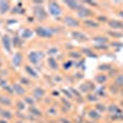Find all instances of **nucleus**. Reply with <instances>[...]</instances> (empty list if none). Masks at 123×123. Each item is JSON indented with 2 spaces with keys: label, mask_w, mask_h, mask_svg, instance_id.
Returning a JSON list of instances; mask_svg holds the SVG:
<instances>
[{
  "label": "nucleus",
  "mask_w": 123,
  "mask_h": 123,
  "mask_svg": "<svg viewBox=\"0 0 123 123\" xmlns=\"http://www.w3.org/2000/svg\"><path fill=\"white\" fill-rule=\"evenodd\" d=\"M36 35L38 37H42V38H50L54 35V30L49 28V27H44V26H38L36 28Z\"/></svg>",
  "instance_id": "nucleus-1"
},
{
  "label": "nucleus",
  "mask_w": 123,
  "mask_h": 123,
  "mask_svg": "<svg viewBox=\"0 0 123 123\" xmlns=\"http://www.w3.org/2000/svg\"><path fill=\"white\" fill-rule=\"evenodd\" d=\"M48 10L49 14L53 16H59L62 14V7L59 6V4L57 1H49L48 3Z\"/></svg>",
  "instance_id": "nucleus-2"
},
{
  "label": "nucleus",
  "mask_w": 123,
  "mask_h": 123,
  "mask_svg": "<svg viewBox=\"0 0 123 123\" xmlns=\"http://www.w3.org/2000/svg\"><path fill=\"white\" fill-rule=\"evenodd\" d=\"M33 14H35V17L38 18V20H44L47 18V12L42 5H35L33 7Z\"/></svg>",
  "instance_id": "nucleus-3"
},
{
  "label": "nucleus",
  "mask_w": 123,
  "mask_h": 123,
  "mask_svg": "<svg viewBox=\"0 0 123 123\" xmlns=\"http://www.w3.org/2000/svg\"><path fill=\"white\" fill-rule=\"evenodd\" d=\"M44 57V54L42 53V52H31L30 54H28V60L31 62L32 64H38V62H39V59H42Z\"/></svg>",
  "instance_id": "nucleus-4"
},
{
  "label": "nucleus",
  "mask_w": 123,
  "mask_h": 123,
  "mask_svg": "<svg viewBox=\"0 0 123 123\" xmlns=\"http://www.w3.org/2000/svg\"><path fill=\"white\" fill-rule=\"evenodd\" d=\"M78 16L81 17V18H85V17H90L92 16V11L89 9V7H85V6H81L78 9Z\"/></svg>",
  "instance_id": "nucleus-5"
},
{
  "label": "nucleus",
  "mask_w": 123,
  "mask_h": 123,
  "mask_svg": "<svg viewBox=\"0 0 123 123\" xmlns=\"http://www.w3.org/2000/svg\"><path fill=\"white\" fill-rule=\"evenodd\" d=\"M64 24L69 27H78L79 26V21L76 18H74L73 16H65L64 17Z\"/></svg>",
  "instance_id": "nucleus-6"
},
{
  "label": "nucleus",
  "mask_w": 123,
  "mask_h": 123,
  "mask_svg": "<svg viewBox=\"0 0 123 123\" xmlns=\"http://www.w3.org/2000/svg\"><path fill=\"white\" fill-rule=\"evenodd\" d=\"M1 42H3V46L4 48L6 49V52L7 53H11V39H10L9 36H3L1 37Z\"/></svg>",
  "instance_id": "nucleus-7"
},
{
  "label": "nucleus",
  "mask_w": 123,
  "mask_h": 123,
  "mask_svg": "<svg viewBox=\"0 0 123 123\" xmlns=\"http://www.w3.org/2000/svg\"><path fill=\"white\" fill-rule=\"evenodd\" d=\"M21 63H22V54L20 53V52H17V53H15V55L12 57V65L17 68V67L21 65Z\"/></svg>",
  "instance_id": "nucleus-8"
},
{
  "label": "nucleus",
  "mask_w": 123,
  "mask_h": 123,
  "mask_svg": "<svg viewBox=\"0 0 123 123\" xmlns=\"http://www.w3.org/2000/svg\"><path fill=\"white\" fill-rule=\"evenodd\" d=\"M108 25L113 30H123V22L118 21V20H110Z\"/></svg>",
  "instance_id": "nucleus-9"
},
{
  "label": "nucleus",
  "mask_w": 123,
  "mask_h": 123,
  "mask_svg": "<svg viewBox=\"0 0 123 123\" xmlns=\"http://www.w3.org/2000/svg\"><path fill=\"white\" fill-rule=\"evenodd\" d=\"M71 37L74 39H78V41H86L85 33L80 32V31H73V32H71Z\"/></svg>",
  "instance_id": "nucleus-10"
},
{
  "label": "nucleus",
  "mask_w": 123,
  "mask_h": 123,
  "mask_svg": "<svg viewBox=\"0 0 123 123\" xmlns=\"http://www.w3.org/2000/svg\"><path fill=\"white\" fill-rule=\"evenodd\" d=\"M12 89H14V92L17 95H25V87L21 85V84H15L12 85Z\"/></svg>",
  "instance_id": "nucleus-11"
},
{
  "label": "nucleus",
  "mask_w": 123,
  "mask_h": 123,
  "mask_svg": "<svg viewBox=\"0 0 123 123\" xmlns=\"http://www.w3.org/2000/svg\"><path fill=\"white\" fill-rule=\"evenodd\" d=\"M25 70H26V73L30 75V76H32V78H37L38 74H37V71L31 67V65H25Z\"/></svg>",
  "instance_id": "nucleus-12"
},
{
  "label": "nucleus",
  "mask_w": 123,
  "mask_h": 123,
  "mask_svg": "<svg viewBox=\"0 0 123 123\" xmlns=\"http://www.w3.org/2000/svg\"><path fill=\"white\" fill-rule=\"evenodd\" d=\"M9 9H10L9 1H0V12H1V14H5V12L9 11Z\"/></svg>",
  "instance_id": "nucleus-13"
},
{
  "label": "nucleus",
  "mask_w": 123,
  "mask_h": 123,
  "mask_svg": "<svg viewBox=\"0 0 123 123\" xmlns=\"http://www.w3.org/2000/svg\"><path fill=\"white\" fill-rule=\"evenodd\" d=\"M0 104H1L3 106H11V104H12V101H11V98H9L7 96H0Z\"/></svg>",
  "instance_id": "nucleus-14"
},
{
  "label": "nucleus",
  "mask_w": 123,
  "mask_h": 123,
  "mask_svg": "<svg viewBox=\"0 0 123 123\" xmlns=\"http://www.w3.org/2000/svg\"><path fill=\"white\" fill-rule=\"evenodd\" d=\"M84 24H85V26H87V27H90V28H97V27L100 26L98 22H97V21H94V20H85Z\"/></svg>",
  "instance_id": "nucleus-15"
},
{
  "label": "nucleus",
  "mask_w": 123,
  "mask_h": 123,
  "mask_svg": "<svg viewBox=\"0 0 123 123\" xmlns=\"http://www.w3.org/2000/svg\"><path fill=\"white\" fill-rule=\"evenodd\" d=\"M44 90L42 89V87H36L35 90H33V96H36V97H38V98H41V97H43L44 96Z\"/></svg>",
  "instance_id": "nucleus-16"
},
{
  "label": "nucleus",
  "mask_w": 123,
  "mask_h": 123,
  "mask_svg": "<svg viewBox=\"0 0 123 123\" xmlns=\"http://www.w3.org/2000/svg\"><path fill=\"white\" fill-rule=\"evenodd\" d=\"M94 41H95L97 44H106L107 41H108V38H107V37H104V36H96V37L94 38Z\"/></svg>",
  "instance_id": "nucleus-17"
},
{
  "label": "nucleus",
  "mask_w": 123,
  "mask_h": 123,
  "mask_svg": "<svg viewBox=\"0 0 123 123\" xmlns=\"http://www.w3.org/2000/svg\"><path fill=\"white\" fill-rule=\"evenodd\" d=\"M0 116L3 117V119H10L12 117V113L7 110H0Z\"/></svg>",
  "instance_id": "nucleus-18"
},
{
  "label": "nucleus",
  "mask_w": 123,
  "mask_h": 123,
  "mask_svg": "<svg viewBox=\"0 0 123 123\" xmlns=\"http://www.w3.org/2000/svg\"><path fill=\"white\" fill-rule=\"evenodd\" d=\"M65 5L69 9H73V10H78L80 7V4L78 1H65Z\"/></svg>",
  "instance_id": "nucleus-19"
},
{
  "label": "nucleus",
  "mask_w": 123,
  "mask_h": 123,
  "mask_svg": "<svg viewBox=\"0 0 123 123\" xmlns=\"http://www.w3.org/2000/svg\"><path fill=\"white\" fill-rule=\"evenodd\" d=\"M48 65L52 68V69H57L58 68V63H57V60L53 57H49L48 58Z\"/></svg>",
  "instance_id": "nucleus-20"
},
{
  "label": "nucleus",
  "mask_w": 123,
  "mask_h": 123,
  "mask_svg": "<svg viewBox=\"0 0 123 123\" xmlns=\"http://www.w3.org/2000/svg\"><path fill=\"white\" fill-rule=\"evenodd\" d=\"M32 35H33V31H31V30H28V28H25V30L22 31L21 37H22V38H30V37H32Z\"/></svg>",
  "instance_id": "nucleus-21"
},
{
  "label": "nucleus",
  "mask_w": 123,
  "mask_h": 123,
  "mask_svg": "<svg viewBox=\"0 0 123 123\" xmlns=\"http://www.w3.org/2000/svg\"><path fill=\"white\" fill-rule=\"evenodd\" d=\"M30 112H31L32 115H35L36 117H41V116H42V112H41L38 108L33 107V106H30Z\"/></svg>",
  "instance_id": "nucleus-22"
},
{
  "label": "nucleus",
  "mask_w": 123,
  "mask_h": 123,
  "mask_svg": "<svg viewBox=\"0 0 123 123\" xmlns=\"http://www.w3.org/2000/svg\"><path fill=\"white\" fill-rule=\"evenodd\" d=\"M83 53H84L85 55L90 57V58H96V57H97V55H96L94 52H92L90 48H84V49H83Z\"/></svg>",
  "instance_id": "nucleus-23"
},
{
  "label": "nucleus",
  "mask_w": 123,
  "mask_h": 123,
  "mask_svg": "<svg viewBox=\"0 0 123 123\" xmlns=\"http://www.w3.org/2000/svg\"><path fill=\"white\" fill-rule=\"evenodd\" d=\"M89 117H90L91 119H98V118H100V113H98L96 110H91V111L89 112Z\"/></svg>",
  "instance_id": "nucleus-24"
},
{
  "label": "nucleus",
  "mask_w": 123,
  "mask_h": 123,
  "mask_svg": "<svg viewBox=\"0 0 123 123\" xmlns=\"http://www.w3.org/2000/svg\"><path fill=\"white\" fill-rule=\"evenodd\" d=\"M108 111L111 112V113H113V115H119L121 113V110L116 106V105H111L108 107Z\"/></svg>",
  "instance_id": "nucleus-25"
},
{
  "label": "nucleus",
  "mask_w": 123,
  "mask_h": 123,
  "mask_svg": "<svg viewBox=\"0 0 123 123\" xmlns=\"http://www.w3.org/2000/svg\"><path fill=\"white\" fill-rule=\"evenodd\" d=\"M95 80L97 81L98 84H104L105 81L107 80V76H106L105 74H100V75H97V76L95 78Z\"/></svg>",
  "instance_id": "nucleus-26"
},
{
  "label": "nucleus",
  "mask_w": 123,
  "mask_h": 123,
  "mask_svg": "<svg viewBox=\"0 0 123 123\" xmlns=\"http://www.w3.org/2000/svg\"><path fill=\"white\" fill-rule=\"evenodd\" d=\"M115 83H116V85L118 86V87H121V86H123V75L122 74H119L117 78H116V80H115Z\"/></svg>",
  "instance_id": "nucleus-27"
},
{
  "label": "nucleus",
  "mask_w": 123,
  "mask_h": 123,
  "mask_svg": "<svg viewBox=\"0 0 123 123\" xmlns=\"http://www.w3.org/2000/svg\"><path fill=\"white\" fill-rule=\"evenodd\" d=\"M108 36H112V37H117V38H121L123 37V35L121 32H116V31H108Z\"/></svg>",
  "instance_id": "nucleus-28"
},
{
  "label": "nucleus",
  "mask_w": 123,
  "mask_h": 123,
  "mask_svg": "<svg viewBox=\"0 0 123 123\" xmlns=\"http://www.w3.org/2000/svg\"><path fill=\"white\" fill-rule=\"evenodd\" d=\"M94 48L97 49V50H107V49H108L107 44H95Z\"/></svg>",
  "instance_id": "nucleus-29"
},
{
  "label": "nucleus",
  "mask_w": 123,
  "mask_h": 123,
  "mask_svg": "<svg viewBox=\"0 0 123 123\" xmlns=\"http://www.w3.org/2000/svg\"><path fill=\"white\" fill-rule=\"evenodd\" d=\"M111 119L112 121H123V115L122 113H119V115H112Z\"/></svg>",
  "instance_id": "nucleus-30"
},
{
  "label": "nucleus",
  "mask_w": 123,
  "mask_h": 123,
  "mask_svg": "<svg viewBox=\"0 0 123 123\" xmlns=\"http://www.w3.org/2000/svg\"><path fill=\"white\" fill-rule=\"evenodd\" d=\"M105 110H106L105 105H102V104H97V105H96V111H97V112H104Z\"/></svg>",
  "instance_id": "nucleus-31"
},
{
  "label": "nucleus",
  "mask_w": 123,
  "mask_h": 123,
  "mask_svg": "<svg viewBox=\"0 0 123 123\" xmlns=\"http://www.w3.org/2000/svg\"><path fill=\"white\" fill-rule=\"evenodd\" d=\"M25 107H26V104H25V102H22V101H18V102H17V108H18L20 111H24Z\"/></svg>",
  "instance_id": "nucleus-32"
},
{
  "label": "nucleus",
  "mask_w": 123,
  "mask_h": 123,
  "mask_svg": "<svg viewBox=\"0 0 123 123\" xmlns=\"http://www.w3.org/2000/svg\"><path fill=\"white\" fill-rule=\"evenodd\" d=\"M98 69L100 70H111V65L110 64H101L98 67Z\"/></svg>",
  "instance_id": "nucleus-33"
},
{
  "label": "nucleus",
  "mask_w": 123,
  "mask_h": 123,
  "mask_svg": "<svg viewBox=\"0 0 123 123\" xmlns=\"http://www.w3.org/2000/svg\"><path fill=\"white\" fill-rule=\"evenodd\" d=\"M57 53H58V49L55 47H52V48L48 49V54L49 55H53V54H57Z\"/></svg>",
  "instance_id": "nucleus-34"
},
{
  "label": "nucleus",
  "mask_w": 123,
  "mask_h": 123,
  "mask_svg": "<svg viewBox=\"0 0 123 123\" xmlns=\"http://www.w3.org/2000/svg\"><path fill=\"white\" fill-rule=\"evenodd\" d=\"M70 57L74 58V59H79V58L81 57V54L78 53V52H71V53H70Z\"/></svg>",
  "instance_id": "nucleus-35"
},
{
  "label": "nucleus",
  "mask_w": 123,
  "mask_h": 123,
  "mask_svg": "<svg viewBox=\"0 0 123 123\" xmlns=\"http://www.w3.org/2000/svg\"><path fill=\"white\" fill-rule=\"evenodd\" d=\"M71 65H74V63H73V62H71V60H69V62H67V63H64V65H63V68L64 69H69Z\"/></svg>",
  "instance_id": "nucleus-36"
},
{
  "label": "nucleus",
  "mask_w": 123,
  "mask_h": 123,
  "mask_svg": "<svg viewBox=\"0 0 123 123\" xmlns=\"http://www.w3.org/2000/svg\"><path fill=\"white\" fill-rule=\"evenodd\" d=\"M20 81H21V84H25V85H30V80L26 79V78H20Z\"/></svg>",
  "instance_id": "nucleus-37"
},
{
  "label": "nucleus",
  "mask_w": 123,
  "mask_h": 123,
  "mask_svg": "<svg viewBox=\"0 0 123 123\" xmlns=\"http://www.w3.org/2000/svg\"><path fill=\"white\" fill-rule=\"evenodd\" d=\"M87 100L89 101H96L97 100V95H87Z\"/></svg>",
  "instance_id": "nucleus-38"
},
{
  "label": "nucleus",
  "mask_w": 123,
  "mask_h": 123,
  "mask_svg": "<svg viewBox=\"0 0 123 123\" xmlns=\"http://www.w3.org/2000/svg\"><path fill=\"white\" fill-rule=\"evenodd\" d=\"M112 47L121 48V47H123V43H121V42H112Z\"/></svg>",
  "instance_id": "nucleus-39"
},
{
  "label": "nucleus",
  "mask_w": 123,
  "mask_h": 123,
  "mask_svg": "<svg viewBox=\"0 0 123 123\" xmlns=\"http://www.w3.org/2000/svg\"><path fill=\"white\" fill-rule=\"evenodd\" d=\"M97 96H105V89L101 87L98 91H97Z\"/></svg>",
  "instance_id": "nucleus-40"
},
{
  "label": "nucleus",
  "mask_w": 123,
  "mask_h": 123,
  "mask_svg": "<svg viewBox=\"0 0 123 123\" xmlns=\"http://www.w3.org/2000/svg\"><path fill=\"white\" fill-rule=\"evenodd\" d=\"M25 101H26V102H28V104H30L31 106H32V104H33V100L31 98V97H26V98H25Z\"/></svg>",
  "instance_id": "nucleus-41"
},
{
  "label": "nucleus",
  "mask_w": 123,
  "mask_h": 123,
  "mask_svg": "<svg viewBox=\"0 0 123 123\" xmlns=\"http://www.w3.org/2000/svg\"><path fill=\"white\" fill-rule=\"evenodd\" d=\"M14 44H15V47L20 44V41H18V37H15V38H14Z\"/></svg>",
  "instance_id": "nucleus-42"
},
{
  "label": "nucleus",
  "mask_w": 123,
  "mask_h": 123,
  "mask_svg": "<svg viewBox=\"0 0 123 123\" xmlns=\"http://www.w3.org/2000/svg\"><path fill=\"white\" fill-rule=\"evenodd\" d=\"M70 91L73 92V94H75V95H76V97H80V94H79V92H78L76 90H74V89H70Z\"/></svg>",
  "instance_id": "nucleus-43"
},
{
  "label": "nucleus",
  "mask_w": 123,
  "mask_h": 123,
  "mask_svg": "<svg viewBox=\"0 0 123 123\" xmlns=\"http://www.w3.org/2000/svg\"><path fill=\"white\" fill-rule=\"evenodd\" d=\"M98 21H107L106 16H98Z\"/></svg>",
  "instance_id": "nucleus-44"
},
{
  "label": "nucleus",
  "mask_w": 123,
  "mask_h": 123,
  "mask_svg": "<svg viewBox=\"0 0 123 123\" xmlns=\"http://www.w3.org/2000/svg\"><path fill=\"white\" fill-rule=\"evenodd\" d=\"M85 4H89V5H92V6L97 5V3H95V1H85Z\"/></svg>",
  "instance_id": "nucleus-45"
},
{
  "label": "nucleus",
  "mask_w": 123,
  "mask_h": 123,
  "mask_svg": "<svg viewBox=\"0 0 123 123\" xmlns=\"http://www.w3.org/2000/svg\"><path fill=\"white\" fill-rule=\"evenodd\" d=\"M63 92H64V94L67 95V97H69V98H71V97H73V96H71V95L69 94V91H67V90H63Z\"/></svg>",
  "instance_id": "nucleus-46"
},
{
  "label": "nucleus",
  "mask_w": 123,
  "mask_h": 123,
  "mask_svg": "<svg viewBox=\"0 0 123 123\" xmlns=\"http://www.w3.org/2000/svg\"><path fill=\"white\" fill-rule=\"evenodd\" d=\"M117 87H118L117 85H115V86H112V87H111V91H112V92H117Z\"/></svg>",
  "instance_id": "nucleus-47"
},
{
  "label": "nucleus",
  "mask_w": 123,
  "mask_h": 123,
  "mask_svg": "<svg viewBox=\"0 0 123 123\" xmlns=\"http://www.w3.org/2000/svg\"><path fill=\"white\" fill-rule=\"evenodd\" d=\"M49 113H52V115H55L57 113V111L53 110V108H49Z\"/></svg>",
  "instance_id": "nucleus-48"
},
{
  "label": "nucleus",
  "mask_w": 123,
  "mask_h": 123,
  "mask_svg": "<svg viewBox=\"0 0 123 123\" xmlns=\"http://www.w3.org/2000/svg\"><path fill=\"white\" fill-rule=\"evenodd\" d=\"M60 122H62V123H70L68 119H64V118H62V119H60Z\"/></svg>",
  "instance_id": "nucleus-49"
},
{
  "label": "nucleus",
  "mask_w": 123,
  "mask_h": 123,
  "mask_svg": "<svg viewBox=\"0 0 123 123\" xmlns=\"http://www.w3.org/2000/svg\"><path fill=\"white\" fill-rule=\"evenodd\" d=\"M33 5H42V1H33Z\"/></svg>",
  "instance_id": "nucleus-50"
},
{
  "label": "nucleus",
  "mask_w": 123,
  "mask_h": 123,
  "mask_svg": "<svg viewBox=\"0 0 123 123\" xmlns=\"http://www.w3.org/2000/svg\"><path fill=\"white\" fill-rule=\"evenodd\" d=\"M0 123H7L5 119H0Z\"/></svg>",
  "instance_id": "nucleus-51"
},
{
  "label": "nucleus",
  "mask_w": 123,
  "mask_h": 123,
  "mask_svg": "<svg viewBox=\"0 0 123 123\" xmlns=\"http://www.w3.org/2000/svg\"><path fill=\"white\" fill-rule=\"evenodd\" d=\"M119 16H121V17H123V11H121V12H119Z\"/></svg>",
  "instance_id": "nucleus-52"
},
{
  "label": "nucleus",
  "mask_w": 123,
  "mask_h": 123,
  "mask_svg": "<svg viewBox=\"0 0 123 123\" xmlns=\"http://www.w3.org/2000/svg\"><path fill=\"white\" fill-rule=\"evenodd\" d=\"M16 123H25V122H16Z\"/></svg>",
  "instance_id": "nucleus-53"
},
{
  "label": "nucleus",
  "mask_w": 123,
  "mask_h": 123,
  "mask_svg": "<svg viewBox=\"0 0 123 123\" xmlns=\"http://www.w3.org/2000/svg\"><path fill=\"white\" fill-rule=\"evenodd\" d=\"M87 123H95V122H87Z\"/></svg>",
  "instance_id": "nucleus-54"
},
{
  "label": "nucleus",
  "mask_w": 123,
  "mask_h": 123,
  "mask_svg": "<svg viewBox=\"0 0 123 123\" xmlns=\"http://www.w3.org/2000/svg\"><path fill=\"white\" fill-rule=\"evenodd\" d=\"M122 106H123V101H122Z\"/></svg>",
  "instance_id": "nucleus-55"
},
{
  "label": "nucleus",
  "mask_w": 123,
  "mask_h": 123,
  "mask_svg": "<svg viewBox=\"0 0 123 123\" xmlns=\"http://www.w3.org/2000/svg\"><path fill=\"white\" fill-rule=\"evenodd\" d=\"M0 36H1V33H0Z\"/></svg>",
  "instance_id": "nucleus-56"
}]
</instances>
